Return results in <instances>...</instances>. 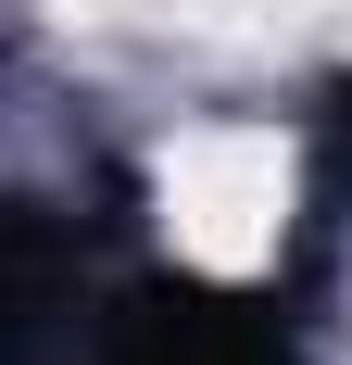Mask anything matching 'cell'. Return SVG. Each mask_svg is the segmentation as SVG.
<instances>
[{
	"label": "cell",
	"instance_id": "6da1fadb",
	"mask_svg": "<svg viewBox=\"0 0 352 365\" xmlns=\"http://www.w3.org/2000/svg\"><path fill=\"white\" fill-rule=\"evenodd\" d=\"M76 328L88 315H63V340ZM88 365H289V353H277V328H239V315H151V328H88Z\"/></svg>",
	"mask_w": 352,
	"mask_h": 365
}]
</instances>
